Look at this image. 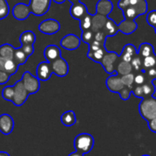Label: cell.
Segmentation results:
<instances>
[{
    "instance_id": "1",
    "label": "cell",
    "mask_w": 156,
    "mask_h": 156,
    "mask_svg": "<svg viewBox=\"0 0 156 156\" xmlns=\"http://www.w3.org/2000/svg\"><path fill=\"white\" fill-rule=\"evenodd\" d=\"M94 144H95L94 137L89 133L78 134L73 140V146L75 151L80 152L84 155L92 151Z\"/></svg>"
},
{
    "instance_id": "2",
    "label": "cell",
    "mask_w": 156,
    "mask_h": 156,
    "mask_svg": "<svg viewBox=\"0 0 156 156\" xmlns=\"http://www.w3.org/2000/svg\"><path fill=\"white\" fill-rule=\"evenodd\" d=\"M139 112L141 118L147 121L156 118V98L151 97L141 99L139 106Z\"/></svg>"
},
{
    "instance_id": "3",
    "label": "cell",
    "mask_w": 156,
    "mask_h": 156,
    "mask_svg": "<svg viewBox=\"0 0 156 156\" xmlns=\"http://www.w3.org/2000/svg\"><path fill=\"white\" fill-rule=\"evenodd\" d=\"M148 11V4L146 0L140 1L138 4L134 6L128 7L125 10H123V16L124 20H135L140 15L145 14Z\"/></svg>"
},
{
    "instance_id": "4",
    "label": "cell",
    "mask_w": 156,
    "mask_h": 156,
    "mask_svg": "<svg viewBox=\"0 0 156 156\" xmlns=\"http://www.w3.org/2000/svg\"><path fill=\"white\" fill-rule=\"evenodd\" d=\"M22 84L29 93V95H32L37 93L41 88V82L36 76H34L30 72L26 71L21 78Z\"/></svg>"
},
{
    "instance_id": "5",
    "label": "cell",
    "mask_w": 156,
    "mask_h": 156,
    "mask_svg": "<svg viewBox=\"0 0 156 156\" xmlns=\"http://www.w3.org/2000/svg\"><path fill=\"white\" fill-rule=\"evenodd\" d=\"M51 0H30V14H33L37 17L44 16L48 13L51 8Z\"/></svg>"
},
{
    "instance_id": "6",
    "label": "cell",
    "mask_w": 156,
    "mask_h": 156,
    "mask_svg": "<svg viewBox=\"0 0 156 156\" xmlns=\"http://www.w3.org/2000/svg\"><path fill=\"white\" fill-rule=\"evenodd\" d=\"M119 60V55L114 51H108L105 53L100 64L103 66V68L105 69V71L108 73V74H113V73L115 72L116 69V65L118 63Z\"/></svg>"
},
{
    "instance_id": "7",
    "label": "cell",
    "mask_w": 156,
    "mask_h": 156,
    "mask_svg": "<svg viewBox=\"0 0 156 156\" xmlns=\"http://www.w3.org/2000/svg\"><path fill=\"white\" fill-rule=\"evenodd\" d=\"M13 87H14V97H13L12 103L16 107H21L27 101L29 98V93L25 89L21 80L18 81L13 86Z\"/></svg>"
},
{
    "instance_id": "8",
    "label": "cell",
    "mask_w": 156,
    "mask_h": 156,
    "mask_svg": "<svg viewBox=\"0 0 156 156\" xmlns=\"http://www.w3.org/2000/svg\"><path fill=\"white\" fill-rule=\"evenodd\" d=\"M61 30V24L54 19H48L41 21L39 25V30L46 35L56 34Z\"/></svg>"
},
{
    "instance_id": "9",
    "label": "cell",
    "mask_w": 156,
    "mask_h": 156,
    "mask_svg": "<svg viewBox=\"0 0 156 156\" xmlns=\"http://www.w3.org/2000/svg\"><path fill=\"white\" fill-rule=\"evenodd\" d=\"M51 67L52 73H54L58 77H64L69 73V64L62 56L51 62Z\"/></svg>"
},
{
    "instance_id": "10",
    "label": "cell",
    "mask_w": 156,
    "mask_h": 156,
    "mask_svg": "<svg viewBox=\"0 0 156 156\" xmlns=\"http://www.w3.org/2000/svg\"><path fill=\"white\" fill-rule=\"evenodd\" d=\"M81 45V39L75 34H67L61 40V46L67 51H74Z\"/></svg>"
},
{
    "instance_id": "11",
    "label": "cell",
    "mask_w": 156,
    "mask_h": 156,
    "mask_svg": "<svg viewBox=\"0 0 156 156\" xmlns=\"http://www.w3.org/2000/svg\"><path fill=\"white\" fill-rule=\"evenodd\" d=\"M15 126V121L9 114L0 115V132L4 135H9L12 133Z\"/></svg>"
},
{
    "instance_id": "12",
    "label": "cell",
    "mask_w": 156,
    "mask_h": 156,
    "mask_svg": "<svg viewBox=\"0 0 156 156\" xmlns=\"http://www.w3.org/2000/svg\"><path fill=\"white\" fill-rule=\"evenodd\" d=\"M52 74L51 63L48 62H41L38 64L36 69V77L40 81H48Z\"/></svg>"
},
{
    "instance_id": "13",
    "label": "cell",
    "mask_w": 156,
    "mask_h": 156,
    "mask_svg": "<svg viewBox=\"0 0 156 156\" xmlns=\"http://www.w3.org/2000/svg\"><path fill=\"white\" fill-rule=\"evenodd\" d=\"M12 15L16 20H18L20 21L26 20L29 18V16L30 15L29 5H26L25 3L16 4L12 9Z\"/></svg>"
},
{
    "instance_id": "14",
    "label": "cell",
    "mask_w": 156,
    "mask_h": 156,
    "mask_svg": "<svg viewBox=\"0 0 156 156\" xmlns=\"http://www.w3.org/2000/svg\"><path fill=\"white\" fill-rule=\"evenodd\" d=\"M106 86L108 89L112 93H119L120 90L124 87V85L121 82V78L118 74H111L106 80Z\"/></svg>"
},
{
    "instance_id": "15",
    "label": "cell",
    "mask_w": 156,
    "mask_h": 156,
    "mask_svg": "<svg viewBox=\"0 0 156 156\" xmlns=\"http://www.w3.org/2000/svg\"><path fill=\"white\" fill-rule=\"evenodd\" d=\"M69 12H70V15L73 19L80 20L82 18H84L88 13V10H87V6L84 3L79 2V3L72 5Z\"/></svg>"
},
{
    "instance_id": "16",
    "label": "cell",
    "mask_w": 156,
    "mask_h": 156,
    "mask_svg": "<svg viewBox=\"0 0 156 156\" xmlns=\"http://www.w3.org/2000/svg\"><path fill=\"white\" fill-rule=\"evenodd\" d=\"M61 54H62V51H61L60 48L54 44L48 45L44 49V51H43V55H44L46 62H48L50 63L52 62L53 61L57 60L58 58H60Z\"/></svg>"
},
{
    "instance_id": "17",
    "label": "cell",
    "mask_w": 156,
    "mask_h": 156,
    "mask_svg": "<svg viewBox=\"0 0 156 156\" xmlns=\"http://www.w3.org/2000/svg\"><path fill=\"white\" fill-rule=\"evenodd\" d=\"M113 10V3L110 0H98L96 5V14L108 17Z\"/></svg>"
},
{
    "instance_id": "18",
    "label": "cell",
    "mask_w": 156,
    "mask_h": 156,
    "mask_svg": "<svg viewBox=\"0 0 156 156\" xmlns=\"http://www.w3.org/2000/svg\"><path fill=\"white\" fill-rule=\"evenodd\" d=\"M119 31L122 32L125 35H130L138 29V24L135 20H124L118 25Z\"/></svg>"
},
{
    "instance_id": "19",
    "label": "cell",
    "mask_w": 156,
    "mask_h": 156,
    "mask_svg": "<svg viewBox=\"0 0 156 156\" xmlns=\"http://www.w3.org/2000/svg\"><path fill=\"white\" fill-rule=\"evenodd\" d=\"M108 19V17H104V16H101L98 14L92 15V25H91L90 30L93 31L94 33L102 31Z\"/></svg>"
},
{
    "instance_id": "20",
    "label": "cell",
    "mask_w": 156,
    "mask_h": 156,
    "mask_svg": "<svg viewBox=\"0 0 156 156\" xmlns=\"http://www.w3.org/2000/svg\"><path fill=\"white\" fill-rule=\"evenodd\" d=\"M137 54V49L133 44H126L122 50L121 54L119 55V59L121 61L127 62H130L132 58Z\"/></svg>"
},
{
    "instance_id": "21",
    "label": "cell",
    "mask_w": 156,
    "mask_h": 156,
    "mask_svg": "<svg viewBox=\"0 0 156 156\" xmlns=\"http://www.w3.org/2000/svg\"><path fill=\"white\" fill-rule=\"evenodd\" d=\"M16 48L9 43H5L0 46V57L4 60H13Z\"/></svg>"
},
{
    "instance_id": "22",
    "label": "cell",
    "mask_w": 156,
    "mask_h": 156,
    "mask_svg": "<svg viewBox=\"0 0 156 156\" xmlns=\"http://www.w3.org/2000/svg\"><path fill=\"white\" fill-rule=\"evenodd\" d=\"M102 31L104 32V34L106 35V37H113L115 36L118 32H119V29H118V24L111 19H108L104 29L102 30Z\"/></svg>"
},
{
    "instance_id": "23",
    "label": "cell",
    "mask_w": 156,
    "mask_h": 156,
    "mask_svg": "<svg viewBox=\"0 0 156 156\" xmlns=\"http://www.w3.org/2000/svg\"><path fill=\"white\" fill-rule=\"evenodd\" d=\"M133 71L130 62H127L124 61H121L120 59L119 60L117 65H116V69L115 72H117V74L119 76H123L129 73H131Z\"/></svg>"
},
{
    "instance_id": "24",
    "label": "cell",
    "mask_w": 156,
    "mask_h": 156,
    "mask_svg": "<svg viewBox=\"0 0 156 156\" xmlns=\"http://www.w3.org/2000/svg\"><path fill=\"white\" fill-rule=\"evenodd\" d=\"M20 41L21 45H34L36 41V35L31 30H26L20 34Z\"/></svg>"
},
{
    "instance_id": "25",
    "label": "cell",
    "mask_w": 156,
    "mask_h": 156,
    "mask_svg": "<svg viewBox=\"0 0 156 156\" xmlns=\"http://www.w3.org/2000/svg\"><path fill=\"white\" fill-rule=\"evenodd\" d=\"M61 122L65 127H72L76 123V115L73 110L65 111L61 117Z\"/></svg>"
},
{
    "instance_id": "26",
    "label": "cell",
    "mask_w": 156,
    "mask_h": 156,
    "mask_svg": "<svg viewBox=\"0 0 156 156\" xmlns=\"http://www.w3.org/2000/svg\"><path fill=\"white\" fill-rule=\"evenodd\" d=\"M153 53H154V48L151 43H148V42H142L140 45L139 50L137 51V54L140 55L142 59L145 57H148Z\"/></svg>"
},
{
    "instance_id": "27",
    "label": "cell",
    "mask_w": 156,
    "mask_h": 156,
    "mask_svg": "<svg viewBox=\"0 0 156 156\" xmlns=\"http://www.w3.org/2000/svg\"><path fill=\"white\" fill-rule=\"evenodd\" d=\"M19 70V65L14 60H6L3 63V71L9 75H13Z\"/></svg>"
},
{
    "instance_id": "28",
    "label": "cell",
    "mask_w": 156,
    "mask_h": 156,
    "mask_svg": "<svg viewBox=\"0 0 156 156\" xmlns=\"http://www.w3.org/2000/svg\"><path fill=\"white\" fill-rule=\"evenodd\" d=\"M106 52H107V50H106L105 47H103V48H100V49H98V50H97V51H95L87 52V56L89 59H91L92 61L100 63Z\"/></svg>"
},
{
    "instance_id": "29",
    "label": "cell",
    "mask_w": 156,
    "mask_h": 156,
    "mask_svg": "<svg viewBox=\"0 0 156 156\" xmlns=\"http://www.w3.org/2000/svg\"><path fill=\"white\" fill-rule=\"evenodd\" d=\"M151 68H156V54L153 53L148 57L143 58L142 60V70L141 71H146L148 69Z\"/></svg>"
},
{
    "instance_id": "30",
    "label": "cell",
    "mask_w": 156,
    "mask_h": 156,
    "mask_svg": "<svg viewBox=\"0 0 156 156\" xmlns=\"http://www.w3.org/2000/svg\"><path fill=\"white\" fill-rule=\"evenodd\" d=\"M141 89H142L143 98H147L153 97V95L155 93V90H156L155 86L153 85L152 82H147V83H145L144 85L141 86Z\"/></svg>"
},
{
    "instance_id": "31",
    "label": "cell",
    "mask_w": 156,
    "mask_h": 156,
    "mask_svg": "<svg viewBox=\"0 0 156 156\" xmlns=\"http://www.w3.org/2000/svg\"><path fill=\"white\" fill-rule=\"evenodd\" d=\"M28 56L23 52V51L20 49V48H17L15 50V52H14V61L15 62L20 66L21 64H24L26 63V62L28 61Z\"/></svg>"
},
{
    "instance_id": "32",
    "label": "cell",
    "mask_w": 156,
    "mask_h": 156,
    "mask_svg": "<svg viewBox=\"0 0 156 156\" xmlns=\"http://www.w3.org/2000/svg\"><path fill=\"white\" fill-rule=\"evenodd\" d=\"M91 25H92V14L87 13L84 18H82L79 20V27L82 31L89 30L91 29Z\"/></svg>"
},
{
    "instance_id": "33",
    "label": "cell",
    "mask_w": 156,
    "mask_h": 156,
    "mask_svg": "<svg viewBox=\"0 0 156 156\" xmlns=\"http://www.w3.org/2000/svg\"><path fill=\"white\" fill-rule=\"evenodd\" d=\"M10 12V9L7 0H0V20L6 19Z\"/></svg>"
},
{
    "instance_id": "34",
    "label": "cell",
    "mask_w": 156,
    "mask_h": 156,
    "mask_svg": "<svg viewBox=\"0 0 156 156\" xmlns=\"http://www.w3.org/2000/svg\"><path fill=\"white\" fill-rule=\"evenodd\" d=\"M120 78H121V82L124 85V87H126L129 89L133 88V87H134V74L132 73L126 74V75H123V76H120Z\"/></svg>"
},
{
    "instance_id": "35",
    "label": "cell",
    "mask_w": 156,
    "mask_h": 156,
    "mask_svg": "<svg viewBox=\"0 0 156 156\" xmlns=\"http://www.w3.org/2000/svg\"><path fill=\"white\" fill-rule=\"evenodd\" d=\"M142 60H143V59H142L140 55L136 54V55L132 58V60H131V62H130V64H131L132 69H133L134 71H136L137 73H140V72H141V70H142Z\"/></svg>"
},
{
    "instance_id": "36",
    "label": "cell",
    "mask_w": 156,
    "mask_h": 156,
    "mask_svg": "<svg viewBox=\"0 0 156 156\" xmlns=\"http://www.w3.org/2000/svg\"><path fill=\"white\" fill-rule=\"evenodd\" d=\"M14 97V87L13 86H7L3 88L2 90V98L7 100V101H11L13 100Z\"/></svg>"
},
{
    "instance_id": "37",
    "label": "cell",
    "mask_w": 156,
    "mask_h": 156,
    "mask_svg": "<svg viewBox=\"0 0 156 156\" xmlns=\"http://www.w3.org/2000/svg\"><path fill=\"white\" fill-rule=\"evenodd\" d=\"M81 41L87 43V45H89L93 41H94V32L89 30H85L82 31V35H81Z\"/></svg>"
},
{
    "instance_id": "38",
    "label": "cell",
    "mask_w": 156,
    "mask_h": 156,
    "mask_svg": "<svg viewBox=\"0 0 156 156\" xmlns=\"http://www.w3.org/2000/svg\"><path fill=\"white\" fill-rule=\"evenodd\" d=\"M145 83H147V80L142 72H140V73H137V74H134V86H142Z\"/></svg>"
},
{
    "instance_id": "39",
    "label": "cell",
    "mask_w": 156,
    "mask_h": 156,
    "mask_svg": "<svg viewBox=\"0 0 156 156\" xmlns=\"http://www.w3.org/2000/svg\"><path fill=\"white\" fill-rule=\"evenodd\" d=\"M145 77L147 82H152L153 80L156 79V68H151V69H148L146 71H141Z\"/></svg>"
},
{
    "instance_id": "40",
    "label": "cell",
    "mask_w": 156,
    "mask_h": 156,
    "mask_svg": "<svg viewBox=\"0 0 156 156\" xmlns=\"http://www.w3.org/2000/svg\"><path fill=\"white\" fill-rule=\"evenodd\" d=\"M146 20L150 26L155 28L156 27V10H151V11L148 12Z\"/></svg>"
},
{
    "instance_id": "41",
    "label": "cell",
    "mask_w": 156,
    "mask_h": 156,
    "mask_svg": "<svg viewBox=\"0 0 156 156\" xmlns=\"http://www.w3.org/2000/svg\"><path fill=\"white\" fill-rule=\"evenodd\" d=\"M106 40H107V37H106V35L104 34L103 31H98V32L94 33V41L99 42L100 44L105 45Z\"/></svg>"
},
{
    "instance_id": "42",
    "label": "cell",
    "mask_w": 156,
    "mask_h": 156,
    "mask_svg": "<svg viewBox=\"0 0 156 156\" xmlns=\"http://www.w3.org/2000/svg\"><path fill=\"white\" fill-rule=\"evenodd\" d=\"M119 94L120 98H121L122 100L126 101V100H128V99L129 98V97H130L131 89H129V88H128V87H124L120 90V92H119Z\"/></svg>"
},
{
    "instance_id": "43",
    "label": "cell",
    "mask_w": 156,
    "mask_h": 156,
    "mask_svg": "<svg viewBox=\"0 0 156 156\" xmlns=\"http://www.w3.org/2000/svg\"><path fill=\"white\" fill-rule=\"evenodd\" d=\"M20 48L23 51V52L28 57L31 56L34 53V46L33 45H21Z\"/></svg>"
},
{
    "instance_id": "44",
    "label": "cell",
    "mask_w": 156,
    "mask_h": 156,
    "mask_svg": "<svg viewBox=\"0 0 156 156\" xmlns=\"http://www.w3.org/2000/svg\"><path fill=\"white\" fill-rule=\"evenodd\" d=\"M131 93H133L136 98H141V99L143 98L141 86H134L133 88L131 89Z\"/></svg>"
},
{
    "instance_id": "45",
    "label": "cell",
    "mask_w": 156,
    "mask_h": 156,
    "mask_svg": "<svg viewBox=\"0 0 156 156\" xmlns=\"http://www.w3.org/2000/svg\"><path fill=\"white\" fill-rule=\"evenodd\" d=\"M10 76L9 73H5L4 71H0V85H5L10 79Z\"/></svg>"
},
{
    "instance_id": "46",
    "label": "cell",
    "mask_w": 156,
    "mask_h": 156,
    "mask_svg": "<svg viewBox=\"0 0 156 156\" xmlns=\"http://www.w3.org/2000/svg\"><path fill=\"white\" fill-rule=\"evenodd\" d=\"M118 7L122 11L125 10L128 7H129V0H119L118 2Z\"/></svg>"
},
{
    "instance_id": "47",
    "label": "cell",
    "mask_w": 156,
    "mask_h": 156,
    "mask_svg": "<svg viewBox=\"0 0 156 156\" xmlns=\"http://www.w3.org/2000/svg\"><path fill=\"white\" fill-rule=\"evenodd\" d=\"M148 125H149V129H150L152 132L156 133V118H154V119L149 120V121H148Z\"/></svg>"
},
{
    "instance_id": "48",
    "label": "cell",
    "mask_w": 156,
    "mask_h": 156,
    "mask_svg": "<svg viewBox=\"0 0 156 156\" xmlns=\"http://www.w3.org/2000/svg\"><path fill=\"white\" fill-rule=\"evenodd\" d=\"M68 156H85L84 154L80 153V152H77V151H73V152H71Z\"/></svg>"
},
{
    "instance_id": "49",
    "label": "cell",
    "mask_w": 156,
    "mask_h": 156,
    "mask_svg": "<svg viewBox=\"0 0 156 156\" xmlns=\"http://www.w3.org/2000/svg\"><path fill=\"white\" fill-rule=\"evenodd\" d=\"M51 1H53L56 4H62L66 1V0H51Z\"/></svg>"
},
{
    "instance_id": "50",
    "label": "cell",
    "mask_w": 156,
    "mask_h": 156,
    "mask_svg": "<svg viewBox=\"0 0 156 156\" xmlns=\"http://www.w3.org/2000/svg\"><path fill=\"white\" fill-rule=\"evenodd\" d=\"M0 156H10V155L6 151H0Z\"/></svg>"
},
{
    "instance_id": "51",
    "label": "cell",
    "mask_w": 156,
    "mask_h": 156,
    "mask_svg": "<svg viewBox=\"0 0 156 156\" xmlns=\"http://www.w3.org/2000/svg\"><path fill=\"white\" fill-rule=\"evenodd\" d=\"M68 1H70L72 3V5H73V4H76V3H79L80 0H68Z\"/></svg>"
},
{
    "instance_id": "52",
    "label": "cell",
    "mask_w": 156,
    "mask_h": 156,
    "mask_svg": "<svg viewBox=\"0 0 156 156\" xmlns=\"http://www.w3.org/2000/svg\"><path fill=\"white\" fill-rule=\"evenodd\" d=\"M141 156H150V155H148V154H143V155H141Z\"/></svg>"
},
{
    "instance_id": "53",
    "label": "cell",
    "mask_w": 156,
    "mask_h": 156,
    "mask_svg": "<svg viewBox=\"0 0 156 156\" xmlns=\"http://www.w3.org/2000/svg\"><path fill=\"white\" fill-rule=\"evenodd\" d=\"M154 30H155V33H156V27L154 28Z\"/></svg>"
},
{
    "instance_id": "54",
    "label": "cell",
    "mask_w": 156,
    "mask_h": 156,
    "mask_svg": "<svg viewBox=\"0 0 156 156\" xmlns=\"http://www.w3.org/2000/svg\"><path fill=\"white\" fill-rule=\"evenodd\" d=\"M0 71H2V68H1V66H0Z\"/></svg>"
},
{
    "instance_id": "55",
    "label": "cell",
    "mask_w": 156,
    "mask_h": 156,
    "mask_svg": "<svg viewBox=\"0 0 156 156\" xmlns=\"http://www.w3.org/2000/svg\"><path fill=\"white\" fill-rule=\"evenodd\" d=\"M138 1H143V0H138Z\"/></svg>"
}]
</instances>
